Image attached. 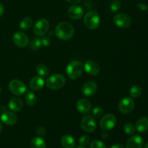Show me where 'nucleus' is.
Returning a JSON list of instances; mask_svg holds the SVG:
<instances>
[{
	"mask_svg": "<svg viewBox=\"0 0 148 148\" xmlns=\"http://www.w3.org/2000/svg\"><path fill=\"white\" fill-rule=\"evenodd\" d=\"M55 34L61 40H67L73 37L75 29L70 23L67 22H61L55 28Z\"/></svg>",
	"mask_w": 148,
	"mask_h": 148,
	"instance_id": "1",
	"label": "nucleus"
},
{
	"mask_svg": "<svg viewBox=\"0 0 148 148\" xmlns=\"http://www.w3.org/2000/svg\"><path fill=\"white\" fill-rule=\"evenodd\" d=\"M83 23L87 28L90 30H95L101 24V18L99 14L95 11H90L84 16Z\"/></svg>",
	"mask_w": 148,
	"mask_h": 148,
	"instance_id": "2",
	"label": "nucleus"
},
{
	"mask_svg": "<svg viewBox=\"0 0 148 148\" xmlns=\"http://www.w3.org/2000/svg\"><path fill=\"white\" fill-rule=\"evenodd\" d=\"M66 75L71 79H77L82 75L83 65L80 62L72 61L66 66Z\"/></svg>",
	"mask_w": 148,
	"mask_h": 148,
	"instance_id": "3",
	"label": "nucleus"
},
{
	"mask_svg": "<svg viewBox=\"0 0 148 148\" xmlns=\"http://www.w3.org/2000/svg\"><path fill=\"white\" fill-rule=\"evenodd\" d=\"M66 83V79L64 76L60 74L51 75L47 79L46 85L51 90H59L63 88Z\"/></svg>",
	"mask_w": 148,
	"mask_h": 148,
	"instance_id": "4",
	"label": "nucleus"
},
{
	"mask_svg": "<svg viewBox=\"0 0 148 148\" xmlns=\"http://www.w3.org/2000/svg\"><path fill=\"white\" fill-rule=\"evenodd\" d=\"M9 89L14 95L20 96L27 92V87L25 84L19 79H14L10 81L9 84Z\"/></svg>",
	"mask_w": 148,
	"mask_h": 148,
	"instance_id": "5",
	"label": "nucleus"
},
{
	"mask_svg": "<svg viewBox=\"0 0 148 148\" xmlns=\"http://www.w3.org/2000/svg\"><path fill=\"white\" fill-rule=\"evenodd\" d=\"M116 122V117L114 114H106L101 118L100 121V127L103 131H109L115 127Z\"/></svg>",
	"mask_w": 148,
	"mask_h": 148,
	"instance_id": "6",
	"label": "nucleus"
},
{
	"mask_svg": "<svg viewBox=\"0 0 148 148\" xmlns=\"http://www.w3.org/2000/svg\"><path fill=\"white\" fill-rule=\"evenodd\" d=\"M114 23L117 27L121 28H127L132 23V19L126 13H119L114 16Z\"/></svg>",
	"mask_w": 148,
	"mask_h": 148,
	"instance_id": "7",
	"label": "nucleus"
},
{
	"mask_svg": "<svg viewBox=\"0 0 148 148\" xmlns=\"http://www.w3.org/2000/svg\"><path fill=\"white\" fill-rule=\"evenodd\" d=\"M50 26V23L46 19H40L38 20L33 27V33L37 36H44L48 32Z\"/></svg>",
	"mask_w": 148,
	"mask_h": 148,
	"instance_id": "8",
	"label": "nucleus"
},
{
	"mask_svg": "<svg viewBox=\"0 0 148 148\" xmlns=\"http://www.w3.org/2000/svg\"><path fill=\"white\" fill-rule=\"evenodd\" d=\"M119 111L123 114H130L134 108V102L130 97H125L120 101L118 106Z\"/></svg>",
	"mask_w": 148,
	"mask_h": 148,
	"instance_id": "9",
	"label": "nucleus"
},
{
	"mask_svg": "<svg viewBox=\"0 0 148 148\" xmlns=\"http://www.w3.org/2000/svg\"><path fill=\"white\" fill-rule=\"evenodd\" d=\"M81 127L82 130L86 132H93L96 130L97 127L95 118L90 115H87L84 116L81 121Z\"/></svg>",
	"mask_w": 148,
	"mask_h": 148,
	"instance_id": "10",
	"label": "nucleus"
},
{
	"mask_svg": "<svg viewBox=\"0 0 148 148\" xmlns=\"http://www.w3.org/2000/svg\"><path fill=\"white\" fill-rule=\"evenodd\" d=\"M13 42L14 44L20 48H24L29 43L28 37L23 32H17L13 36Z\"/></svg>",
	"mask_w": 148,
	"mask_h": 148,
	"instance_id": "11",
	"label": "nucleus"
},
{
	"mask_svg": "<svg viewBox=\"0 0 148 148\" xmlns=\"http://www.w3.org/2000/svg\"><path fill=\"white\" fill-rule=\"evenodd\" d=\"M98 90L97 84L94 81H88L84 84L82 88V92L85 96L90 97L92 96Z\"/></svg>",
	"mask_w": 148,
	"mask_h": 148,
	"instance_id": "12",
	"label": "nucleus"
},
{
	"mask_svg": "<svg viewBox=\"0 0 148 148\" xmlns=\"http://www.w3.org/2000/svg\"><path fill=\"white\" fill-rule=\"evenodd\" d=\"M68 16L72 20H79L84 16V10L78 5H72L68 9Z\"/></svg>",
	"mask_w": 148,
	"mask_h": 148,
	"instance_id": "13",
	"label": "nucleus"
},
{
	"mask_svg": "<svg viewBox=\"0 0 148 148\" xmlns=\"http://www.w3.org/2000/svg\"><path fill=\"white\" fill-rule=\"evenodd\" d=\"M83 68L88 75H92V76L98 75L100 72L99 64L92 60L87 61L85 63Z\"/></svg>",
	"mask_w": 148,
	"mask_h": 148,
	"instance_id": "14",
	"label": "nucleus"
},
{
	"mask_svg": "<svg viewBox=\"0 0 148 148\" xmlns=\"http://www.w3.org/2000/svg\"><path fill=\"white\" fill-rule=\"evenodd\" d=\"M76 108L79 113L82 114H88L92 108V105L88 100L82 98L77 102Z\"/></svg>",
	"mask_w": 148,
	"mask_h": 148,
	"instance_id": "15",
	"label": "nucleus"
},
{
	"mask_svg": "<svg viewBox=\"0 0 148 148\" xmlns=\"http://www.w3.org/2000/svg\"><path fill=\"white\" fill-rule=\"evenodd\" d=\"M1 120L4 124L8 126L14 125L17 121V116L10 111L3 112L1 115Z\"/></svg>",
	"mask_w": 148,
	"mask_h": 148,
	"instance_id": "16",
	"label": "nucleus"
},
{
	"mask_svg": "<svg viewBox=\"0 0 148 148\" xmlns=\"http://www.w3.org/2000/svg\"><path fill=\"white\" fill-rule=\"evenodd\" d=\"M144 140L140 136L134 135L130 137L127 143V148H143Z\"/></svg>",
	"mask_w": 148,
	"mask_h": 148,
	"instance_id": "17",
	"label": "nucleus"
},
{
	"mask_svg": "<svg viewBox=\"0 0 148 148\" xmlns=\"http://www.w3.org/2000/svg\"><path fill=\"white\" fill-rule=\"evenodd\" d=\"M44 83L45 82L43 78L40 76H37L34 77L30 79L29 86H30V88L32 90L38 91L40 90H41L43 88Z\"/></svg>",
	"mask_w": 148,
	"mask_h": 148,
	"instance_id": "18",
	"label": "nucleus"
},
{
	"mask_svg": "<svg viewBox=\"0 0 148 148\" xmlns=\"http://www.w3.org/2000/svg\"><path fill=\"white\" fill-rule=\"evenodd\" d=\"M23 107V102L18 98H12L9 101V108L13 112H19Z\"/></svg>",
	"mask_w": 148,
	"mask_h": 148,
	"instance_id": "19",
	"label": "nucleus"
},
{
	"mask_svg": "<svg viewBox=\"0 0 148 148\" xmlns=\"http://www.w3.org/2000/svg\"><path fill=\"white\" fill-rule=\"evenodd\" d=\"M135 130L140 133H144L148 130V118L143 116L139 119L135 124Z\"/></svg>",
	"mask_w": 148,
	"mask_h": 148,
	"instance_id": "20",
	"label": "nucleus"
},
{
	"mask_svg": "<svg viewBox=\"0 0 148 148\" xmlns=\"http://www.w3.org/2000/svg\"><path fill=\"white\" fill-rule=\"evenodd\" d=\"M61 143L64 148H74L75 147V138L69 134H66L62 137Z\"/></svg>",
	"mask_w": 148,
	"mask_h": 148,
	"instance_id": "21",
	"label": "nucleus"
},
{
	"mask_svg": "<svg viewBox=\"0 0 148 148\" xmlns=\"http://www.w3.org/2000/svg\"><path fill=\"white\" fill-rule=\"evenodd\" d=\"M31 148H46V142L41 137H34L30 143Z\"/></svg>",
	"mask_w": 148,
	"mask_h": 148,
	"instance_id": "22",
	"label": "nucleus"
},
{
	"mask_svg": "<svg viewBox=\"0 0 148 148\" xmlns=\"http://www.w3.org/2000/svg\"><path fill=\"white\" fill-rule=\"evenodd\" d=\"M25 99V103H27V105L30 106H33L36 105V102H37V98H36V95L31 91H27Z\"/></svg>",
	"mask_w": 148,
	"mask_h": 148,
	"instance_id": "23",
	"label": "nucleus"
},
{
	"mask_svg": "<svg viewBox=\"0 0 148 148\" xmlns=\"http://www.w3.org/2000/svg\"><path fill=\"white\" fill-rule=\"evenodd\" d=\"M36 72L40 77H48L49 75V70L47 66L42 64H39L36 67Z\"/></svg>",
	"mask_w": 148,
	"mask_h": 148,
	"instance_id": "24",
	"label": "nucleus"
},
{
	"mask_svg": "<svg viewBox=\"0 0 148 148\" xmlns=\"http://www.w3.org/2000/svg\"><path fill=\"white\" fill-rule=\"evenodd\" d=\"M33 25V20L30 17H25L20 23V28L23 30H27L32 27Z\"/></svg>",
	"mask_w": 148,
	"mask_h": 148,
	"instance_id": "25",
	"label": "nucleus"
},
{
	"mask_svg": "<svg viewBox=\"0 0 148 148\" xmlns=\"http://www.w3.org/2000/svg\"><path fill=\"white\" fill-rule=\"evenodd\" d=\"M42 46L41 40L38 38H33L30 42V48L33 51H38Z\"/></svg>",
	"mask_w": 148,
	"mask_h": 148,
	"instance_id": "26",
	"label": "nucleus"
},
{
	"mask_svg": "<svg viewBox=\"0 0 148 148\" xmlns=\"http://www.w3.org/2000/svg\"><path fill=\"white\" fill-rule=\"evenodd\" d=\"M130 95L133 98H137L142 93V88L138 85H134L130 89Z\"/></svg>",
	"mask_w": 148,
	"mask_h": 148,
	"instance_id": "27",
	"label": "nucleus"
},
{
	"mask_svg": "<svg viewBox=\"0 0 148 148\" xmlns=\"http://www.w3.org/2000/svg\"><path fill=\"white\" fill-rule=\"evenodd\" d=\"M124 130L127 135H132L135 132V127L131 123H127L124 125Z\"/></svg>",
	"mask_w": 148,
	"mask_h": 148,
	"instance_id": "28",
	"label": "nucleus"
},
{
	"mask_svg": "<svg viewBox=\"0 0 148 148\" xmlns=\"http://www.w3.org/2000/svg\"><path fill=\"white\" fill-rule=\"evenodd\" d=\"M121 1H119V0H114L110 4V9H111L112 12H116L121 9Z\"/></svg>",
	"mask_w": 148,
	"mask_h": 148,
	"instance_id": "29",
	"label": "nucleus"
},
{
	"mask_svg": "<svg viewBox=\"0 0 148 148\" xmlns=\"http://www.w3.org/2000/svg\"><path fill=\"white\" fill-rule=\"evenodd\" d=\"M90 148H107L106 145L100 140H94L91 143Z\"/></svg>",
	"mask_w": 148,
	"mask_h": 148,
	"instance_id": "30",
	"label": "nucleus"
},
{
	"mask_svg": "<svg viewBox=\"0 0 148 148\" xmlns=\"http://www.w3.org/2000/svg\"><path fill=\"white\" fill-rule=\"evenodd\" d=\"M90 143V137L88 135H82L79 139V144L82 147L88 145Z\"/></svg>",
	"mask_w": 148,
	"mask_h": 148,
	"instance_id": "31",
	"label": "nucleus"
},
{
	"mask_svg": "<svg viewBox=\"0 0 148 148\" xmlns=\"http://www.w3.org/2000/svg\"><path fill=\"white\" fill-rule=\"evenodd\" d=\"M103 109L101 107L96 106L92 109V115H93V116L98 118V117H101L103 115Z\"/></svg>",
	"mask_w": 148,
	"mask_h": 148,
	"instance_id": "32",
	"label": "nucleus"
},
{
	"mask_svg": "<svg viewBox=\"0 0 148 148\" xmlns=\"http://www.w3.org/2000/svg\"><path fill=\"white\" fill-rule=\"evenodd\" d=\"M40 40H41L42 46H45V47H48L51 43V38L49 36H42V38L40 39Z\"/></svg>",
	"mask_w": 148,
	"mask_h": 148,
	"instance_id": "33",
	"label": "nucleus"
},
{
	"mask_svg": "<svg viewBox=\"0 0 148 148\" xmlns=\"http://www.w3.org/2000/svg\"><path fill=\"white\" fill-rule=\"evenodd\" d=\"M36 132H37V134L40 137H43V136H45L46 134V130L43 127H39L37 129Z\"/></svg>",
	"mask_w": 148,
	"mask_h": 148,
	"instance_id": "34",
	"label": "nucleus"
},
{
	"mask_svg": "<svg viewBox=\"0 0 148 148\" xmlns=\"http://www.w3.org/2000/svg\"><path fill=\"white\" fill-rule=\"evenodd\" d=\"M4 7L1 3H0V17L4 14Z\"/></svg>",
	"mask_w": 148,
	"mask_h": 148,
	"instance_id": "35",
	"label": "nucleus"
},
{
	"mask_svg": "<svg viewBox=\"0 0 148 148\" xmlns=\"http://www.w3.org/2000/svg\"><path fill=\"white\" fill-rule=\"evenodd\" d=\"M66 1L72 4H78V3L80 2L82 0H66Z\"/></svg>",
	"mask_w": 148,
	"mask_h": 148,
	"instance_id": "36",
	"label": "nucleus"
},
{
	"mask_svg": "<svg viewBox=\"0 0 148 148\" xmlns=\"http://www.w3.org/2000/svg\"><path fill=\"white\" fill-rule=\"evenodd\" d=\"M111 148H125V147H124L122 145L117 144V145H113Z\"/></svg>",
	"mask_w": 148,
	"mask_h": 148,
	"instance_id": "37",
	"label": "nucleus"
},
{
	"mask_svg": "<svg viewBox=\"0 0 148 148\" xmlns=\"http://www.w3.org/2000/svg\"><path fill=\"white\" fill-rule=\"evenodd\" d=\"M108 137V134H107L106 131H104V132L102 134V137L103 139H106Z\"/></svg>",
	"mask_w": 148,
	"mask_h": 148,
	"instance_id": "38",
	"label": "nucleus"
},
{
	"mask_svg": "<svg viewBox=\"0 0 148 148\" xmlns=\"http://www.w3.org/2000/svg\"><path fill=\"white\" fill-rule=\"evenodd\" d=\"M2 129H3V127H2V124H1V123L0 122V134H1V131H2Z\"/></svg>",
	"mask_w": 148,
	"mask_h": 148,
	"instance_id": "39",
	"label": "nucleus"
},
{
	"mask_svg": "<svg viewBox=\"0 0 148 148\" xmlns=\"http://www.w3.org/2000/svg\"><path fill=\"white\" fill-rule=\"evenodd\" d=\"M145 148H148V142L147 143H146L145 145Z\"/></svg>",
	"mask_w": 148,
	"mask_h": 148,
	"instance_id": "40",
	"label": "nucleus"
},
{
	"mask_svg": "<svg viewBox=\"0 0 148 148\" xmlns=\"http://www.w3.org/2000/svg\"><path fill=\"white\" fill-rule=\"evenodd\" d=\"M77 148H85V147H82V146H80V147H77Z\"/></svg>",
	"mask_w": 148,
	"mask_h": 148,
	"instance_id": "41",
	"label": "nucleus"
},
{
	"mask_svg": "<svg viewBox=\"0 0 148 148\" xmlns=\"http://www.w3.org/2000/svg\"><path fill=\"white\" fill-rule=\"evenodd\" d=\"M1 88H0V94H1Z\"/></svg>",
	"mask_w": 148,
	"mask_h": 148,
	"instance_id": "42",
	"label": "nucleus"
}]
</instances>
